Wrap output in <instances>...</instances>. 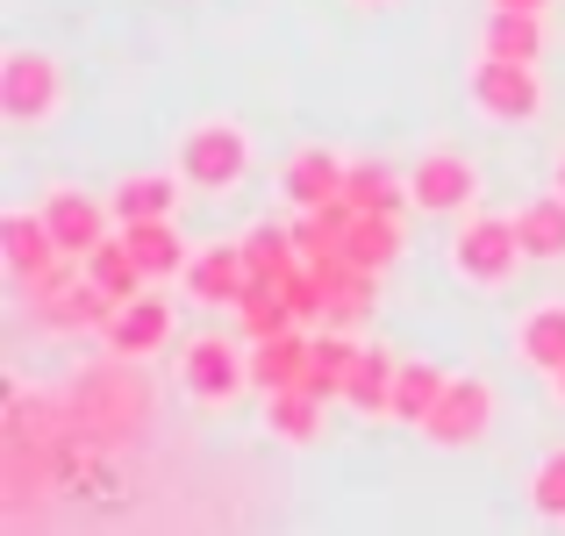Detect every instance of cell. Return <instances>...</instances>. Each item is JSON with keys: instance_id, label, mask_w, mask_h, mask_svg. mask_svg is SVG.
<instances>
[{"instance_id": "obj_1", "label": "cell", "mask_w": 565, "mask_h": 536, "mask_svg": "<svg viewBox=\"0 0 565 536\" xmlns=\"http://www.w3.org/2000/svg\"><path fill=\"white\" fill-rule=\"evenodd\" d=\"M515 265H523L515 215H480V207H472V215L458 222V236H451V272L466 279V287L494 293V287H509V279H515Z\"/></svg>"}, {"instance_id": "obj_2", "label": "cell", "mask_w": 565, "mask_h": 536, "mask_svg": "<svg viewBox=\"0 0 565 536\" xmlns=\"http://www.w3.org/2000/svg\"><path fill=\"white\" fill-rule=\"evenodd\" d=\"M57 108H65V65H57L51 51L22 43V51H8V57H0V115H8L14 129L51 122Z\"/></svg>"}, {"instance_id": "obj_3", "label": "cell", "mask_w": 565, "mask_h": 536, "mask_svg": "<svg viewBox=\"0 0 565 536\" xmlns=\"http://www.w3.org/2000/svg\"><path fill=\"white\" fill-rule=\"evenodd\" d=\"M250 172V137L244 122H230V115H215V122H193L180 137V179L193 193H230L244 186Z\"/></svg>"}, {"instance_id": "obj_4", "label": "cell", "mask_w": 565, "mask_h": 536, "mask_svg": "<svg viewBox=\"0 0 565 536\" xmlns=\"http://www.w3.org/2000/svg\"><path fill=\"white\" fill-rule=\"evenodd\" d=\"M472 108H480V122H501V129H523L544 115V79L537 65H509V57H480L466 79Z\"/></svg>"}, {"instance_id": "obj_5", "label": "cell", "mask_w": 565, "mask_h": 536, "mask_svg": "<svg viewBox=\"0 0 565 536\" xmlns=\"http://www.w3.org/2000/svg\"><path fill=\"white\" fill-rule=\"evenodd\" d=\"M408 207L415 215H472L480 207V165L466 151H423L408 165Z\"/></svg>"}, {"instance_id": "obj_6", "label": "cell", "mask_w": 565, "mask_h": 536, "mask_svg": "<svg viewBox=\"0 0 565 536\" xmlns=\"http://www.w3.org/2000/svg\"><path fill=\"white\" fill-rule=\"evenodd\" d=\"M487 429H494V386H487L480 372H451V386H444V400L429 408L423 437L437 443V451H472Z\"/></svg>"}, {"instance_id": "obj_7", "label": "cell", "mask_w": 565, "mask_h": 536, "mask_svg": "<svg viewBox=\"0 0 565 536\" xmlns=\"http://www.w3.org/2000/svg\"><path fill=\"white\" fill-rule=\"evenodd\" d=\"M180 386L201 408H230L236 394L250 386V357L230 344V336H193L186 357H180Z\"/></svg>"}, {"instance_id": "obj_8", "label": "cell", "mask_w": 565, "mask_h": 536, "mask_svg": "<svg viewBox=\"0 0 565 536\" xmlns=\"http://www.w3.org/2000/svg\"><path fill=\"white\" fill-rule=\"evenodd\" d=\"M43 222H51V236H57V250L65 258H86L94 244H108V222H115V207L100 201V193H86V186H51L43 193Z\"/></svg>"}, {"instance_id": "obj_9", "label": "cell", "mask_w": 565, "mask_h": 536, "mask_svg": "<svg viewBox=\"0 0 565 536\" xmlns=\"http://www.w3.org/2000/svg\"><path fill=\"white\" fill-rule=\"evenodd\" d=\"M0 258H8V279H14L22 293L65 265V250H57V236H51V222H43V207H14V215L0 222Z\"/></svg>"}, {"instance_id": "obj_10", "label": "cell", "mask_w": 565, "mask_h": 536, "mask_svg": "<svg viewBox=\"0 0 565 536\" xmlns=\"http://www.w3.org/2000/svg\"><path fill=\"white\" fill-rule=\"evenodd\" d=\"M100 344H108L115 365H137V357H158L172 344V301H158V293H137V301H122L108 315V330H100Z\"/></svg>"}, {"instance_id": "obj_11", "label": "cell", "mask_w": 565, "mask_h": 536, "mask_svg": "<svg viewBox=\"0 0 565 536\" xmlns=\"http://www.w3.org/2000/svg\"><path fill=\"white\" fill-rule=\"evenodd\" d=\"M180 287H186L201 308H236V301L250 293V258H244V244H201V250H193V265L180 272Z\"/></svg>"}, {"instance_id": "obj_12", "label": "cell", "mask_w": 565, "mask_h": 536, "mask_svg": "<svg viewBox=\"0 0 565 536\" xmlns=\"http://www.w3.org/2000/svg\"><path fill=\"white\" fill-rule=\"evenodd\" d=\"M344 172L351 165L330 151V143H301V151L279 165V201L301 207V215H308V207H330L337 193H344Z\"/></svg>"}, {"instance_id": "obj_13", "label": "cell", "mask_w": 565, "mask_h": 536, "mask_svg": "<svg viewBox=\"0 0 565 536\" xmlns=\"http://www.w3.org/2000/svg\"><path fill=\"white\" fill-rule=\"evenodd\" d=\"M308 365H316V330L294 322V330L250 344V386L258 394H287V386H308Z\"/></svg>"}, {"instance_id": "obj_14", "label": "cell", "mask_w": 565, "mask_h": 536, "mask_svg": "<svg viewBox=\"0 0 565 536\" xmlns=\"http://www.w3.org/2000/svg\"><path fill=\"white\" fill-rule=\"evenodd\" d=\"M180 193H186V179H172V172H129L122 186L108 193L115 229H129V222H172L180 215Z\"/></svg>"}, {"instance_id": "obj_15", "label": "cell", "mask_w": 565, "mask_h": 536, "mask_svg": "<svg viewBox=\"0 0 565 536\" xmlns=\"http://www.w3.org/2000/svg\"><path fill=\"white\" fill-rule=\"evenodd\" d=\"M480 57H509V65H537L544 57V14H515L494 8L480 29Z\"/></svg>"}, {"instance_id": "obj_16", "label": "cell", "mask_w": 565, "mask_h": 536, "mask_svg": "<svg viewBox=\"0 0 565 536\" xmlns=\"http://www.w3.org/2000/svg\"><path fill=\"white\" fill-rule=\"evenodd\" d=\"M79 265H86V279H94V287L108 293L115 308H122V301H137V293H143V279H151V272L137 265V250H129V236H108V244H94Z\"/></svg>"}, {"instance_id": "obj_17", "label": "cell", "mask_w": 565, "mask_h": 536, "mask_svg": "<svg viewBox=\"0 0 565 536\" xmlns=\"http://www.w3.org/2000/svg\"><path fill=\"white\" fill-rule=\"evenodd\" d=\"M515 236H523V258L558 265L565 258V193H537V201L515 207Z\"/></svg>"}, {"instance_id": "obj_18", "label": "cell", "mask_w": 565, "mask_h": 536, "mask_svg": "<svg viewBox=\"0 0 565 536\" xmlns=\"http://www.w3.org/2000/svg\"><path fill=\"white\" fill-rule=\"evenodd\" d=\"M359 357H365V344H359L351 330H316V365H308V394L344 400V386H351V372H359Z\"/></svg>"}, {"instance_id": "obj_19", "label": "cell", "mask_w": 565, "mask_h": 536, "mask_svg": "<svg viewBox=\"0 0 565 536\" xmlns=\"http://www.w3.org/2000/svg\"><path fill=\"white\" fill-rule=\"evenodd\" d=\"M408 250V229H401V215H359L344 236V265H359V272H386V265Z\"/></svg>"}, {"instance_id": "obj_20", "label": "cell", "mask_w": 565, "mask_h": 536, "mask_svg": "<svg viewBox=\"0 0 565 536\" xmlns=\"http://www.w3.org/2000/svg\"><path fill=\"white\" fill-rule=\"evenodd\" d=\"M444 386H451V372H444V365H429V357H401V372H394V422L423 429L429 408L444 400Z\"/></svg>"}, {"instance_id": "obj_21", "label": "cell", "mask_w": 565, "mask_h": 536, "mask_svg": "<svg viewBox=\"0 0 565 536\" xmlns=\"http://www.w3.org/2000/svg\"><path fill=\"white\" fill-rule=\"evenodd\" d=\"M129 250H137V265L151 279H172V272H186L193 265V250H186V236H180V215L172 222H129Z\"/></svg>"}, {"instance_id": "obj_22", "label": "cell", "mask_w": 565, "mask_h": 536, "mask_svg": "<svg viewBox=\"0 0 565 536\" xmlns=\"http://www.w3.org/2000/svg\"><path fill=\"white\" fill-rule=\"evenodd\" d=\"M515 351L537 372H565V301H544L515 322Z\"/></svg>"}, {"instance_id": "obj_23", "label": "cell", "mask_w": 565, "mask_h": 536, "mask_svg": "<svg viewBox=\"0 0 565 536\" xmlns=\"http://www.w3.org/2000/svg\"><path fill=\"white\" fill-rule=\"evenodd\" d=\"M394 372H401L394 351L365 344L359 372H351V386H344V408H351V415H394Z\"/></svg>"}, {"instance_id": "obj_24", "label": "cell", "mask_w": 565, "mask_h": 536, "mask_svg": "<svg viewBox=\"0 0 565 536\" xmlns=\"http://www.w3.org/2000/svg\"><path fill=\"white\" fill-rule=\"evenodd\" d=\"M322 408H330V400H322V394H308V386L265 394V429H273L279 443H316V437H322Z\"/></svg>"}, {"instance_id": "obj_25", "label": "cell", "mask_w": 565, "mask_h": 536, "mask_svg": "<svg viewBox=\"0 0 565 536\" xmlns=\"http://www.w3.org/2000/svg\"><path fill=\"white\" fill-rule=\"evenodd\" d=\"M344 201L359 207V215H401V201H408V186H401L386 165H373V158H359V165L344 172Z\"/></svg>"}, {"instance_id": "obj_26", "label": "cell", "mask_w": 565, "mask_h": 536, "mask_svg": "<svg viewBox=\"0 0 565 536\" xmlns=\"http://www.w3.org/2000/svg\"><path fill=\"white\" fill-rule=\"evenodd\" d=\"M230 315H236V330H244L250 344H265V336L294 330V308H287V293H279V287H265V279H250V293L230 308Z\"/></svg>"}, {"instance_id": "obj_27", "label": "cell", "mask_w": 565, "mask_h": 536, "mask_svg": "<svg viewBox=\"0 0 565 536\" xmlns=\"http://www.w3.org/2000/svg\"><path fill=\"white\" fill-rule=\"evenodd\" d=\"M244 258H250V279H265V287H279V279L301 265V244H294V229H279V222H265V229L244 236Z\"/></svg>"}, {"instance_id": "obj_28", "label": "cell", "mask_w": 565, "mask_h": 536, "mask_svg": "<svg viewBox=\"0 0 565 536\" xmlns=\"http://www.w3.org/2000/svg\"><path fill=\"white\" fill-rule=\"evenodd\" d=\"M530 508H537L544 523H565V451H552L530 472Z\"/></svg>"}, {"instance_id": "obj_29", "label": "cell", "mask_w": 565, "mask_h": 536, "mask_svg": "<svg viewBox=\"0 0 565 536\" xmlns=\"http://www.w3.org/2000/svg\"><path fill=\"white\" fill-rule=\"evenodd\" d=\"M494 8H515V14H544L552 0H494Z\"/></svg>"}, {"instance_id": "obj_30", "label": "cell", "mask_w": 565, "mask_h": 536, "mask_svg": "<svg viewBox=\"0 0 565 536\" xmlns=\"http://www.w3.org/2000/svg\"><path fill=\"white\" fill-rule=\"evenodd\" d=\"M552 193H565V151H558V165H552Z\"/></svg>"}, {"instance_id": "obj_31", "label": "cell", "mask_w": 565, "mask_h": 536, "mask_svg": "<svg viewBox=\"0 0 565 536\" xmlns=\"http://www.w3.org/2000/svg\"><path fill=\"white\" fill-rule=\"evenodd\" d=\"M552 386H558V400H565V372H552Z\"/></svg>"}, {"instance_id": "obj_32", "label": "cell", "mask_w": 565, "mask_h": 536, "mask_svg": "<svg viewBox=\"0 0 565 536\" xmlns=\"http://www.w3.org/2000/svg\"><path fill=\"white\" fill-rule=\"evenodd\" d=\"M359 8H386V0H359Z\"/></svg>"}]
</instances>
